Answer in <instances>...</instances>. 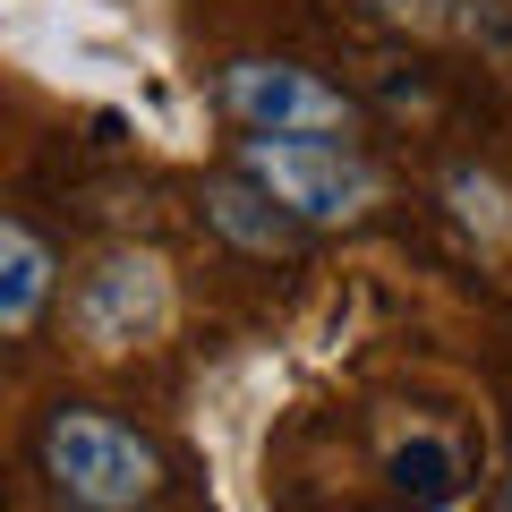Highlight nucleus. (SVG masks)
Listing matches in <instances>:
<instances>
[{"label": "nucleus", "instance_id": "1", "mask_svg": "<svg viewBox=\"0 0 512 512\" xmlns=\"http://www.w3.org/2000/svg\"><path fill=\"white\" fill-rule=\"evenodd\" d=\"M248 180L299 222V231H342L376 214L384 171L350 137H248Z\"/></svg>", "mask_w": 512, "mask_h": 512}, {"label": "nucleus", "instance_id": "2", "mask_svg": "<svg viewBox=\"0 0 512 512\" xmlns=\"http://www.w3.org/2000/svg\"><path fill=\"white\" fill-rule=\"evenodd\" d=\"M69 325L94 359H128V350H154L180 325V282L154 248H103L77 274L69 291Z\"/></svg>", "mask_w": 512, "mask_h": 512}, {"label": "nucleus", "instance_id": "3", "mask_svg": "<svg viewBox=\"0 0 512 512\" xmlns=\"http://www.w3.org/2000/svg\"><path fill=\"white\" fill-rule=\"evenodd\" d=\"M43 470L77 512H137L163 487V453L137 427H120L111 410H60L43 427Z\"/></svg>", "mask_w": 512, "mask_h": 512}, {"label": "nucleus", "instance_id": "4", "mask_svg": "<svg viewBox=\"0 0 512 512\" xmlns=\"http://www.w3.org/2000/svg\"><path fill=\"white\" fill-rule=\"evenodd\" d=\"M222 111L248 137H350V94L325 86L316 69H299V60H231Z\"/></svg>", "mask_w": 512, "mask_h": 512}, {"label": "nucleus", "instance_id": "9", "mask_svg": "<svg viewBox=\"0 0 512 512\" xmlns=\"http://www.w3.org/2000/svg\"><path fill=\"white\" fill-rule=\"evenodd\" d=\"M376 18L410 26V35H453V26H461V0H376Z\"/></svg>", "mask_w": 512, "mask_h": 512}, {"label": "nucleus", "instance_id": "5", "mask_svg": "<svg viewBox=\"0 0 512 512\" xmlns=\"http://www.w3.org/2000/svg\"><path fill=\"white\" fill-rule=\"evenodd\" d=\"M52 291H60L52 248H43L26 222H0V342L35 333V325H43V308H52Z\"/></svg>", "mask_w": 512, "mask_h": 512}, {"label": "nucleus", "instance_id": "8", "mask_svg": "<svg viewBox=\"0 0 512 512\" xmlns=\"http://www.w3.org/2000/svg\"><path fill=\"white\" fill-rule=\"evenodd\" d=\"M453 35H470L478 52L512 60V0H461V26H453Z\"/></svg>", "mask_w": 512, "mask_h": 512}, {"label": "nucleus", "instance_id": "6", "mask_svg": "<svg viewBox=\"0 0 512 512\" xmlns=\"http://www.w3.org/2000/svg\"><path fill=\"white\" fill-rule=\"evenodd\" d=\"M205 222H214L239 256H282V248L299 239V222L282 214L256 180H214V188H205Z\"/></svg>", "mask_w": 512, "mask_h": 512}, {"label": "nucleus", "instance_id": "10", "mask_svg": "<svg viewBox=\"0 0 512 512\" xmlns=\"http://www.w3.org/2000/svg\"><path fill=\"white\" fill-rule=\"evenodd\" d=\"M504 512H512V470H504Z\"/></svg>", "mask_w": 512, "mask_h": 512}, {"label": "nucleus", "instance_id": "7", "mask_svg": "<svg viewBox=\"0 0 512 512\" xmlns=\"http://www.w3.org/2000/svg\"><path fill=\"white\" fill-rule=\"evenodd\" d=\"M444 205H453V222L478 239V248H512V188L495 180V171H444Z\"/></svg>", "mask_w": 512, "mask_h": 512}]
</instances>
